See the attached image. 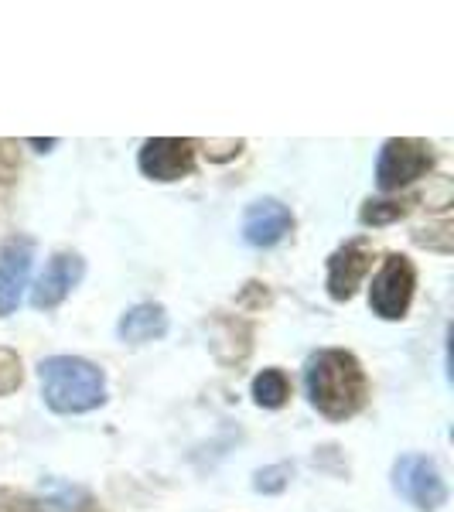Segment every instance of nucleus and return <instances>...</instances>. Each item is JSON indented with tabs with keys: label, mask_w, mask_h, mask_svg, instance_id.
<instances>
[{
	"label": "nucleus",
	"mask_w": 454,
	"mask_h": 512,
	"mask_svg": "<svg viewBox=\"0 0 454 512\" xmlns=\"http://www.w3.org/2000/svg\"><path fill=\"white\" fill-rule=\"evenodd\" d=\"M41 400L55 414H89L106 403V376L96 362L79 355H52L38 366Z\"/></svg>",
	"instance_id": "obj_2"
},
{
	"label": "nucleus",
	"mask_w": 454,
	"mask_h": 512,
	"mask_svg": "<svg viewBox=\"0 0 454 512\" xmlns=\"http://www.w3.org/2000/svg\"><path fill=\"white\" fill-rule=\"evenodd\" d=\"M393 489L420 512H437L448 506V482L427 454H403L393 465Z\"/></svg>",
	"instance_id": "obj_4"
},
{
	"label": "nucleus",
	"mask_w": 454,
	"mask_h": 512,
	"mask_svg": "<svg viewBox=\"0 0 454 512\" xmlns=\"http://www.w3.org/2000/svg\"><path fill=\"white\" fill-rule=\"evenodd\" d=\"M369 267H373V253H369V246L362 243V239H352V243H345L342 250H335L328 256V294L335 297V301H349L352 294H356V287L362 284V277L369 274Z\"/></svg>",
	"instance_id": "obj_10"
},
{
	"label": "nucleus",
	"mask_w": 454,
	"mask_h": 512,
	"mask_svg": "<svg viewBox=\"0 0 454 512\" xmlns=\"http://www.w3.org/2000/svg\"><path fill=\"white\" fill-rule=\"evenodd\" d=\"M304 393L325 420L342 424L356 417L369 396V379L362 362L345 349H321L304 366Z\"/></svg>",
	"instance_id": "obj_1"
},
{
	"label": "nucleus",
	"mask_w": 454,
	"mask_h": 512,
	"mask_svg": "<svg viewBox=\"0 0 454 512\" xmlns=\"http://www.w3.org/2000/svg\"><path fill=\"white\" fill-rule=\"evenodd\" d=\"M164 332H168V315L161 304H137V308L123 311V318L117 321V335L130 345L154 342V338H164Z\"/></svg>",
	"instance_id": "obj_11"
},
{
	"label": "nucleus",
	"mask_w": 454,
	"mask_h": 512,
	"mask_svg": "<svg viewBox=\"0 0 454 512\" xmlns=\"http://www.w3.org/2000/svg\"><path fill=\"white\" fill-rule=\"evenodd\" d=\"M86 274V263H82V256L76 253H55L52 260H48V267L41 270L38 284L31 287V304H35L38 311H52L59 308V304L76 291V284Z\"/></svg>",
	"instance_id": "obj_8"
},
{
	"label": "nucleus",
	"mask_w": 454,
	"mask_h": 512,
	"mask_svg": "<svg viewBox=\"0 0 454 512\" xmlns=\"http://www.w3.org/2000/svg\"><path fill=\"white\" fill-rule=\"evenodd\" d=\"M403 216V205L396 202H366V209H362V222L366 226H383V222H393Z\"/></svg>",
	"instance_id": "obj_13"
},
{
	"label": "nucleus",
	"mask_w": 454,
	"mask_h": 512,
	"mask_svg": "<svg viewBox=\"0 0 454 512\" xmlns=\"http://www.w3.org/2000/svg\"><path fill=\"white\" fill-rule=\"evenodd\" d=\"M31 263H35V239L14 236L0 250V318L14 315L31 280Z\"/></svg>",
	"instance_id": "obj_7"
},
{
	"label": "nucleus",
	"mask_w": 454,
	"mask_h": 512,
	"mask_svg": "<svg viewBox=\"0 0 454 512\" xmlns=\"http://www.w3.org/2000/svg\"><path fill=\"white\" fill-rule=\"evenodd\" d=\"M434 164V154L424 140L410 137H393L379 147L376 158V185L379 192H400V188L414 185L417 178H424Z\"/></svg>",
	"instance_id": "obj_5"
},
{
	"label": "nucleus",
	"mask_w": 454,
	"mask_h": 512,
	"mask_svg": "<svg viewBox=\"0 0 454 512\" xmlns=\"http://www.w3.org/2000/svg\"><path fill=\"white\" fill-rule=\"evenodd\" d=\"M414 291H417V270L410 263V256L390 253L379 263L373 284H369V308L383 321H400L407 318Z\"/></svg>",
	"instance_id": "obj_3"
},
{
	"label": "nucleus",
	"mask_w": 454,
	"mask_h": 512,
	"mask_svg": "<svg viewBox=\"0 0 454 512\" xmlns=\"http://www.w3.org/2000/svg\"><path fill=\"white\" fill-rule=\"evenodd\" d=\"M250 393L257 407L280 410L287 403V396H291V379H287L284 369H263V373H257V379H253Z\"/></svg>",
	"instance_id": "obj_12"
},
{
	"label": "nucleus",
	"mask_w": 454,
	"mask_h": 512,
	"mask_svg": "<svg viewBox=\"0 0 454 512\" xmlns=\"http://www.w3.org/2000/svg\"><path fill=\"white\" fill-rule=\"evenodd\" d=\"M137 168L151 181H181L195 171V140L181 137H154L144 140L137 154Z\"/></svg>",
	"instance_id": "obj_6"
},
{
	"label": "nucleus",
	"mask_w": 454,
	"mask_h": 512,
	"mask_svg": "<svg viewBox=\"0 0 454 512\" xmlns=\"http://www.w3.org/2000/svg\"><path fill=\"white\" fill-rule=\"evenodd\" d=\"M294 229V216L277 198H260L243 216V239L257 250H270Z\"/></svg>",
	"instance_id": "obj_9"
}]
</instances>
